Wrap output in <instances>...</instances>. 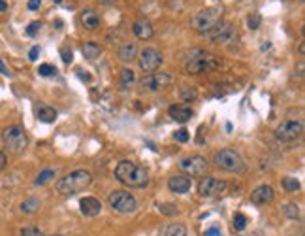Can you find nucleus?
<instances>
[{
	"label": "nucleus",
	"mask_w": 305,
	"mask_h": 236,
	"mask_svg": "<svg viewBox=\"0 0 305 236\" xmlns=\"http://www.w3.org/2000/svg\"><path fill=\"white\" fill-rule=\"evenodd\" d=\"M40 27H42L40 21H32V23L27 27V34H29V36H34V34L40 31Z\"/></svg>",
	"instance_id": "e433bc0d"
},
{
	"label": "nucleus",
	"mask_w": 305,
	"mask_h": 236,
	"mask_svg": "<svg viewBox=\"0 0 305 236\" xmlns=\"http://www.w3.org/2000/svg\"><path fill=\"white\" fill-rule=\"evenodd\" d=\"M40 208V200L38 198H27L21 202V212L25 213H34Z\"/></svg>",
	"instance_id": "b1692460"
},
{
	"label": "nucleus",
	"mask_w": 305,
	"mask_h": 236,
	"mask_svg": "<svg viewBox=\"0 0 305 236\" xmlns=\"http://www.w3.org/2000/svg\"><path fill=\"white\" fill-rule=\"evenodd\" d=\"M203 36H207V40L213 42V44H228V42H232V40L235 38V31L234 27H232V23L219 21L211 31L205 32Z\"/></svg>",
	"instance_id": "9d476101"
},
{
	"label": "nucleus",
	"mask_w": 305,
	"mask_h": 236,
	"mask_svg": "<svg viewBox=\"0 0 305 236\" xmlns=\"http://www.w3.org/2000/svg\"><path fill=\"white\" fill-rule=\"evenodd\" d=\"M100 6H111V4H117L119 0H96Z\"/></svg>",
	"instance_id": "a19ab883"
},
{
	"label": "nucleus",
	"mask_w": 305,
	"mask_h": 236,
	"mask_svg": "<svg viewBox=\"0 0 305 236\" xmlns=\"http://www.w3.org/2000/svg\"><path fill=\"white\" fill-rule=\"evenodd\" d=\"M224 189H226V181L213 178V176H205L198 183V193L202 197H217L220 193H224Z\"/></svg>",
	"instance_id": "ddd939ff"
},
{
	"label": "nucleus",
	"mask_w": 305,
	"mask_h": 236,
	"mask_svg": "<svg viewBox=\"0 0 305 236\" xmlns=\"http://www.w3.org/2000/svg\"><path fill=\"white\" fill-rule=\"evenodd\" d=\"M168 113H170V117L175 119L177 123H187L188 119L194 115V111L190 110L188 106H183V104H177V106H170Z\"/></svg>",
	"instance_id": "a211bd4d"
},
{
	"label": "nucleus",
	"mask_w": 305,
	"mask_h": 236,
	"mask_svg": "<svg viewBox=\"0 0 305 236\" xmlns=\"http://www.w3.org/2000/svg\"><path fill=\"white\" fill-rule=\"evenodd\" d=\"M205 236H220V230L219 228H209V230H205Z\"/></svg>",
	"instance_id": "79ce46f5"
},
{
	"label": "nucleus",
	"mask_w": 305,
	"mask_h": 236,
	"mask_svg": "<svg viewBox=\"0 0 305 236\" xmlns=\"http://www.w3.org/2000/svg\"><path fill=\"white\" fill-rule=\"evenodd\" d=\"M21 236H44L38 227H23L21 228Z\"/></svg>",
	"instance_id": "f704fd0d"
},
{
	"label": "nucleus",
	"mask_w": 305,
	"mask_h": 236,
	"mask_svg": "<svg viewBox=\"0 0 305 236\" xmlns=\"http://www.w3.org/2000/svg\"><path fill=\"white\" fill-rule=\"evenodd\" d=\"M179 96L185 100V102H190V100H194L196 96H198V93H196V89L194 87H181L179 89Z\"/></svg>",
	"instance_id": "cd10ccee"
},
{
	"label": "nucleus",
	"mask_w": 305,
	"mask_h": 236,
	"mask_svg": "<svg viewBox=\"0 0 305 236\" xmlns=\"http://www.w3.org/2000/svg\"><path fill=\"white\" fill-rule=\"evenodd\" d=\"M132 31L140 40H151L153 34H155V29H153V25L149 23L147 19H138V21L134 23Z\"/></svg>",
	"instance_id": "f3484780"
},
{
	"label": "nucleus",
	"mask_w": 305,
	"mask_h": 236,
	"mask_svg": "<svg viewBox=\"0 0 305 236\" xmlns=\"http://www.w3.org/2000/svg\"><path fill=\"white\" fill-rule=\"evenodd\" d=\"M134 79H136V76H134L132 68H123V70H121V85L125 87V89L132 85Z\"/></svg>",
	"instance_id": "a878e982"
},
{
	"label": "nucleus",
	"mask_w": 305,
	"mask_h": 236,
	"mask_svg": "<svg viewBox=\"0 0 305 236\" xmlns=\"http://www.w3.org/2000/svg\"><path fill=\"white\" fill-rule=\"evenodd\" d=\"M138 57V46L136 42H126L123 46L119 47V59L123 63H132L134 59Z\"/></svg>",
	"instance_id": "aec40b11"
},
{
	"label": "nucleus",
	"mask_w": 305,
	"mask_h": 236,
	"mask_svg": "<svg viewBox=\"0 0 305 236\" xmlns=\"http://www.w3.org/2000/svg\"><path fill=\"white\" fill-rule=\"evenodd\" d=\"M40 4H42V0H29V10L34 12V10L40 8Z\"/></svg>",
	"instance_id": "58836bf2"
},
{
	"label": "nucleus",
	"mask_w": 305,
	"mask_h": 236,
	"mask_svg": "<svg viewBox=\"0 0 305 236\" xmlns=\"http://www.w3.org/2000/svg\"><path fill=\"white\" fill-rule=\"evenodd\" d=\"M79 206H81V213H83V215H87V217H96V215L102 212V202L98 200V198H94V197L81 198Z\"/></svg>",
	"instance_id": "dca6fc26"
},
{
	"label": "nucleus",
	"mask_w": 305,
	"mask_h": 236,
	"mask_svg": "<svg viewBox=\"0 0 305 236\" xmlns=\"http://www.w3.org/2000/svg\"><path fill=\"white\" fill-rule=\"evenodd\" d=\"M138 63H140V68L143 72H149V74H153V72H157L162 63H164V57L162 53L155 49V47H145V49H141V53L138 57Z\"/></svg>",
	"instance_id": "6e6552de"
},
{
	"label": "nucleus",
	"mask_w": 305,
	"mask_h": 236,
	"mask_svg": "<svg viewBox=\"0 0 305 236\" xmlns=\"http://www.w3.org/2000/svg\"><path fill=\"white\" fill-rule=\"evenodd\" d=\"M282 187H284V191H288V193H296V191L301 187V185H299V181H297L296 178H292V176H286V178L282 180Z\"/></svg>",
	"instance_id": "bb28decb"
},
{
	"label": "nucleus",
	"mask_w": 305,
	"mask_h": 236,
	"mask_svg": "<svg viewBox=\"0 0 305 236\" xmlns=\"http://www.w3.org/2000/svg\"><path fill=\"white\" fill-rule=\"evenodd\" d=\"M190 187H192V180H190L188 176H172V178L168 180V189H170L172 193H177V195L188 193Z\"/></svg>",
	"instance_id": "4468645a"
},
{
	"label": "nucleus",
	"mask_w": 305,
	"mask_h": 236,
	"mask_svg": "<svg viewBox=\"0 0 305 236\" xmlns=\"http://www.w3.org/2000/svg\"><path fill=\"white\" fill-rule=\"evenodd\" d=\"M81 25L85 27L87 31H96L98 27H100V16L94 12V10H85V12H81Z\"/></svg>",
	"instance_id": "6ab92c4d"
},
{
	"label": "nucleus",
	"mask_w": 305,
	"mask_h": 236,
	"mask_svg": "<svg viewBox=\"0 0 305 236\" xmlns=\"http://www.w3.org/2000/svg\"><path fill=\"white\" fill-rule=\"evenodd\" d=\"M110 206L119 213H132L138 208V200L128 191L119 189V191H113L110 195Z\"/></svg>",
	"instance_id": "0eeeda50"
},
{
	"label": "nucleus",
	"mask_w": 305,
	"mask_h": 236,
	"mask_svg": "<svg viewBox=\"0 0 305 236\" xmlns=\"http://www.w3.org/2000/svg\"><path fill=\"white\" fill-rule=\"evenodd\" d=\"M40 76H44V78H47V76H55L57 74V68L53 66V64H42L38 68Z\"/></svg>",
	"instance_id": "2f4dec72"
},
{
	"label": "nucleus",
	"mask_w": 305,
	"mask_h": 236,
	"mask_svg": "<svg viewBox=\"0 0 305 236\" xmlns=\"http://www.w3.org/2000/svg\"><path fill=\"white\" fill-rule=\"evenodd\" d=\"M275 198V191L271 185H260L250 193V200L254 204H269Z\"/></svg>",
	"instance_id": "2eb2a0df"
},
{
	"label": "nucleus",
	"mask_w": 305,
	"mask_h": 236,
	"mask_svg": "<svg viewBox=\"0 0 305 236\" xmlns=\"http://www.w3.org/2000/svg\"><path fill=\"white\" fill-rule=\"evenodd\" d=\"M55 2H57V4H61V2H63V0H55Z\"/></svg>",
	"instance_id": "a18cd8bd"
},
{
	"label": "nucleus",
	"mask_w": 305,
	"mask_h": 236,
	"mask_svg": "<svg viewBox=\"0 0 305 236\" xmlns=\"http://www.w3.org/2000/svg\"><path fill=\"white\" fill-rule=\"evenodd\" d=\"M160 236H187V227L183 223H170L160 230Z\"/></svg>",
	"instance_id": "4be33fe9"
},
{
	"label": "nucleus",
	"mask_w": 305,
	"mask_h": 236,
	"mask_svg": "<svg viewBox=\"0 0 305 236\" xmlns=\"http://www.w3.org/2000/svg\"><path fill=\"white\" fill-rule=\"evenodd\" d=\"M158 210H160V213H164V215H175V213L179 212V210H177V206L170 204V202H166V204H160V206H158Z\"/></svg>",
	"instance_id": "c756f323"
},
{
	"label": "nucleus",
	"mask_w": 305,
	"mask_h": 236,
	"mask_svg": "<svg viewBox=\"0 0 305 236\" xmlns=\"http://www.w3.org/2000/svg\"><path fill=\"white\" fill-rule=\"evenodd\" d=\"M36 115H38V119L42 123H53L57 119V111L53 110V108H49V106H40Z\"/></svg>",
	"instance_id": "5701e85b"
},
{
	"label": "nucleus",
	"mask_w": 305,
	"mask_h": 236,
	"mask_svg": "<svg viewBox=\"0 0 305 236\" xmlns=\"http://www.w3.org/2000/svg\"><path fill=\"white\" fill-rule=\"evenodd\" d=\"M173 83V78L166 72H153V74H147L143 76L140 81V85L145 89V91H162L166 87H170Z\"/></svg>",
	"instance_id": "9b49d317"
},
{
	"label": "nucleus",
	"mask_w": 305,
	"mask_h": 236,
	"mask_svg": "<svg viewBox=\"0 0 305 236\" xmlns=\"http://www.w3.org/2000/svg\"><path fill=\"white\" fill-rule=\"evenodd\" d=\"M49 236H63V234H49Z\"/></svg>",
	"instance_id": "49530a36"
},
{
	"label": "nucleus",
	"mask_w": 305,
	"mask_h": 236,
	"mask_svg": "<svg viewBox=\"0 0 305 236\" xmlns=\"http://www.w3.org/2000/svg\"><path fill=\"white\" fill-rule=\"evenodd\" d=\"M2 142H4L6 148H10L12 151L21 153V151H25L27 146H29V136H27V133H25L21 127L12 125V127H6V129L2 131Z\"/></svg>",
	"instance_id": "423d86ee"
},
{
	"label": "nucleus",
	"mask_w": 305,
	"mask_h": 236,
	"mask_svg": "<svg viewBox=\"0 0 305 236\" xmlns=\"http://www.w3.org/2000/svg\"><path fill=\"white\" fill-rule=\"evenodd\" d=\"M173 136H175V140L181 142V144H185V142L190 138V134H188L187 129H179V131H175V133H173Z\"/></svg>",
	"instance_id": "72a5a7b5"
},
{
	"label": "nucleus",
	"mask_w": 305,
	"mask_h": 236,
	"mask_svg": "<svg viewBox=\"0 0 305 236\" xmlns=\"http://www.w3.org/2000/svg\"><path fill=\"white\" fill-rule=\"evenodd\" d=\"M207 166H209V163L202 155H190V157L181 159L179 163V168L187 176H190V178H202V176H205Z\"/></svg>",
	"instance_id": "1a4fd4ad"
},
{
	"label": "nucleus",
	"mask_w": 305,
	"mask_h": 236,
	"mask_svg": "<svg viewBox=\"0 0 305 236\" xmlns=\"http://www.w3.org/2000/svg\"><path fill=\"white\" fill-rule=\"evenodd\" d=\"M8 10V2L6 0H0V12H6Z\"/></svg>",
	"instance_id": "c03bdc74"
},
{
	"label": "nucleus",
	"mask_w": 305,
	"mask_h": 236,
	"mask_svg": "<svg viewBox=\"0 0 305 236\" xmlns=\"http://www.w3.org/2000/svg\"><path fill=\"white\" fill-rule=\"evenodd\" d=\"M260 25H262V16L260 14H250L247 17V27H249L250 31H256Z\"/></svg>",
	"instance_id": "c85d7f7f"
},
{
	"label": "nucleus",
	"mask_w": 305,
	"mask_h": 236,
	"mask_svg": "<svg viewBox=\"0 0 305 236\" xmlns=\"http://www.w3.org/2000/svg\"><path fill=\"white\" fill-rule=\"evenodd\" d=\"M38 55H40V47L34 46L31 49V53H29V59H31V61H36V59H38Z\"/></svg>",
	"instance_id": "4c0bfd02"
},
{
	"label": "nucleus",
	"mask_w": 305,
	"mask_h": 236,
	"mask_svg": "<svg viewBox=\"0 0 305 236\" xmlns=\"http://www.w3.org/2000/svg\"><path fill=\"white\" fill-rule=\"evenodd\" d=\"M61 57H63V61L66 64H70L72 61H74V55H72V49H68V47H63L61 49Z\"/></svg>",
	"instance_id": "c9c22d12"
},
{
	"label": "nucleus",
	"mask_w": 305,
	"mask_h": 236,
	"mask_svg": "<svg viewBox=\"0 0 305 236\" xmlns=\"http://www.w3.org/2000/svg\"><path fill=\"white\" fill-rule=\"evenodd\" d=\"M51 178H55V170H53V168H46V170H42V172L38 174V178L34 180V183H36V185H46Z\"/></svg>",
	"instance_id": "393cba45"
},
{
	"label": "nucleus",
	"mask_w": 305,
	"mask_h": 236,
	"mask_svg": "<svg viewBox=\"0 0 305 236\" xmlns=\"http://www.w3.org/2000/svg\"><path fill=\"white\" fill-rule=\"evenodd\" d=\"M6 165H8V157L4 155V151H0V170H4Z\"/></svg>",
	"instance_id": "ea45409f"
},
{
	"label": "nucleus",
	"mask_w": 305,
	"mask_h": 236,
	"mask_svg": "<svg viewBox=\"0 0 305 236\" xmlns=\"http://www.w3.org/2000/svg\"><path fill=\"white\" fill-rule=\"evenodd\" d=\"M115 178L126 187L141 189L149 183V172L145 170V166L138 165L134 161H121L115 166Z\"/></svg>",
	"instance_id": "f257e3e1"
},
{
	"label": "nucleus",
	"mask_w": 305,
	"mask_h": 236,
	"mask_svg": "<svg viewBox=\"0 0 305 236\" xmlns=\"http://www.w3.org/2000/svg\"><path fill=\"white\" fill-rule=\"evenodd\" d=\"M247 227V217L243 213H235L234 215V228L235 230H243Z\"/></svg>",
	"instance_id": "7c9ffc66"
},
{
	"label": "nucleus",
	"mask_w": 305,
	"mask_h": 236,
	"mask_svg": "<svg viewBox=\"0 0 305 236\" xmlns=\"http://www.w3.org/2000/svg\"><path fill=\"white\" fill-rule=\"evenodd\" d=\"M0 72H2L4 76H10V70H8V68H6V64L2 63V59H0Z\"/></svg>",
	"instance_id": "37998d69"
},
{
	"label": "nucleus",
	"mask_w": 305,
	"mask_h": 236,
	"mask_svg": "<svg viewBox=\"0 0 305 236\" xmlns=\"http://www.w3.org/2000/svg\"><path fill=\"white\" fill-rule=\"evenodd\" d=\"M220 61L217 55H211L203 49H192V53L185 61V72L187 74H203V72H211L217 66H220Z\"/></svg>",
	"instance_id": "7ed1b4c3"
},
{
	"label": "nucleus",
	"mask_w": 305,
	"mask_h": 236,
	"mask_svg": "<svg viewBox=\"0 0 305 236\" xmlns=\"http://www.w3.org/2000/svg\"><path fill=\"white\" fill-rule=\"evenodd\" d=\"M91 181H93V174L89 170H74L57 181V191L64 197H70L89 187Z\"/></svg>",
	"instance_id": "f03ea898"
},
{
	"label": "nucleus",
	"mask_w": 305,
	"mask_h": 236,
	"mask_svg": "<svg viewBox=\"0 0 305 236\" xmlns=\"http://www.w3.org/2000/svg\"><path fill=\"white\" fill-rule=\"evenodd\" d=\"M219 21H222V8H220V6H209V8L200 10L198 14L192 16L190 27H192L196 32L205 34V32L211 31Z\"/></svg>",
	"instance_id": "20e7f679"
},
{
	"label": "nucleus",
	"mask_w": 305,
	"mask_h": 236,
	"mask_svg": "<svg viewBox=\"0 0 305 236\" xmlns=\"http://www.w3.org/2000/svg\"><path fill=\"white\" fill-rule=\"evenodd\" d=\"M81 53H83V57H85L87 61H94L96 57L102 55V47L98 46L96 42H87V44L81 46Z\"/></svg>",
	"instance_id": "412c9836"
},
{
	"label": "nucleus",
	"mask_w": 305,
	"mask_h": 236,
	"mask_svg": "<svg viewBox=\"0 0 305 236\" xmlns=\"http://www.w3.org/2000/svg\"><path fill=\"white\" fill-rule=\"evenodd\" d=\"M284 213L288 215L290 219H299V208L296 204H286L284 206Z\"/></svg>",
	"instance_id": "473e14b6"
},
{
	"label": "nucleus",
	"mask_w": 305,
	"mask_h": 236,
	"mask_svg": "<svg viewBox=\"0 0 305 236\" xmlns=\"http://www.w3.org/2000/svg\"><path fill=\"white\" fill-rule=\"evenodd\" d=\"M303 134V123L301 121H282L275 129V136L282 142H294Z\"/></svg>",
	"instance_id": "f8f14e48"
},
{
	"label": "nucleus",
	"mask_w": 305,
	"mask_h": 236,
	"mask_svg": "<svg viewBox=\"0 0 305 236\" xmlns=\"http://www.w3.org/2000/svg\"><path fill=\"white\" fill-rule=\"evenodd\" d=\"M213 161H215V165L219 166V168L226 170V172H243V168H245L241 155L235 150H230V148L217 151Z\"/></svg>",
	"instance_id": "39448f33"
}]
</instances>
